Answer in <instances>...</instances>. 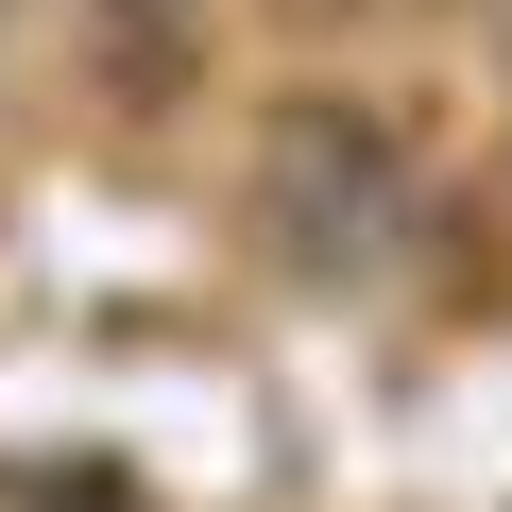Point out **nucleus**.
I'll list each match as a JSON object with an SVG mask.
<instances>
[{
	"mask_svg": "<svg viewBox=\"0 0 512 512\" xmlns=\"http://www.w3.org/2000/svg\"><path fill=\"white\" fill-rule=\"evenodd\" d=\"M274 205L308 222V256H325V239H359V205H393V137H376V120H291Z\"/></svg>",
	"mask_w": 512,
	"mask_h": 512,
	"instance_id": "nucleus-1",
	"label": "nucleus"
}]
</instances>
